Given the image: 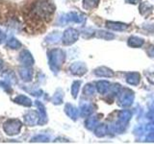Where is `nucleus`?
I'll use <instances>...</instances> for the list:
<instances>
[{
    "instance_id": "nucleus-3",
    "label": "nucleus",
    "mask_w": 154,
    "mask_h": 144,
    "mask_svg": "<svg viewBox=\"0 0 154 144\" xmlns=\"http://www.w3.org/2000/svg\"><path fill=\"white\" fill-rule=\"evenodd\" d=\"M19 62L22 65L29 66L33 64V58L30 52L28 50H23L20 54H19Z\"/></svg>"
},
{
    "instance_id": "nucleus-4",
    "label": "nucleus",
    "mask_w": 154,
    "mask_h": 144,
    "mask_svg": "<svg viewBox=\"0 0 154 144\" xmlns=\"http://www.w3.org/2000/svg\"><path fill=\"white\" fill-rule=\"evenodd\" d=\"M24 120H25V123L29 126H34L37 123V115L36 112H29L25 115H24Z\"/></svg>"
},
{
    "instance_id": "nucleus-5",
    "label": "nucleus",
    "mask_w": 154,
    "mask_h": 144,
    "mask_svg": "<svg viewBox=\"0 0 154 144\" xmlns=\"http://www.w3.org/2000/svg\"><path fill=\"white\" fill-rule=\"evenodd\" d=\"M14 102L17 103V104H19V105L25 106V107H30V106L32 105L31 100L29 98H27L26 96H23V95L17 96V97L14 99Z\"/></svg>"
},
{
    "instance_id": "nucleus-1",
    "label": "nucleus",
    "mask_w": 154,
    "mask_h": 144,
    "mask_svg": "<svg viewBox=\"0 0 154 144\" xmlns=\"http://www.w3.org/2000/svg\"><path fill=\"white\" fill-rule=\"evenodd\" d=\"M55 12V6L48 0H38L32 8V14L34 17L41 20L48 21Z\"/></svg>"
},
{
    "instance_id": "nucleus-8",
    "label": "nucleus",
    "mask_w": 154,
    "mask_h": 144,
    "mask_svg": "<svg viewBox=\"0 0 154 144\" xmlns=\"http://www.w3.org/2000/svg\"><path fill=\"white\" fill-rule=\"evenodd\" d=\"M3 78L5 79V81L9 82L10 84L11 83H17V76L14 73L13 71H6L3 74Z\"/></svg>"
},
{
    "instance_id": "nucleus-6",
    "label": "nucleus",
    "mask_w": 154,
    "mask_h": 144,
    "mask_svg": "<svg viewBox=\"0 0 154 144\" xmlns=\"http://www.w3.org/2000/svg\"><path fill=\"white\" fill-rule=\"evenodd\" d=\"M19 76L24 82H29L32 79V71L28 68H19Z\"/></svg>"
},
{
    "instance_id": "nucleus-7",
    "label": "nucleus",
    "mask_w": 154,
    "mask_h": 144,
    "mask_svg": "<svg viewBox=\"0 0 154 144\" xmlns=\"http://www.w3.org/2000/svg\"><path fill=\"white\" fill-rule=\"evenodd\" d=\"M7 46L12 49H18L21 47V43L16 38H10L7 40Z\"/></svg>"
},
{
    "instance_id": "nucleus-2",
    "label": "nucleus",
    "mask_w": 154,
    "mask_h": 144,
    "mask_svg": "<svg viewBox=\"0 0 154 144\" xmlns=\"http://www.w3.org/2000/svg\"><path fill=\"white\" fill-rule=\"evenodd\" d=\"M22 123L18 119H9L3 124V130L8 136H17L20 133Z\"/></svg>"
},
{
    "instance_id": "nucleus-10",
    "label": "nucleus",
    "mask_w": 154,
    "mask_h": 144,
    "mask_svg": "<svg viewBox=\"0 0 154 144\" xmlns=\"http://www.w3.org/2000/svg\"><path fill=\"white\" fill-rule=\"evenodd\" d=\"M5 37H6V36H5V34L1 30H0V43H1L5 40Z\"/></svg>"
},
{
    "instance_id": "nucleus-11",
    "label": "nucleus",
    "mask_w": 154,
    "mask_h": 144,
    "mask_svg": "<svg viewBox=\"0 0 154 144\" xmlns=\"http://www.w3.org/2000/svg\"><path fill=\"white\" fill-rule=\"evenodd\" d=\"M2 69H3V62L0 60V72H1Z\"/></svg>"
},
{
    "instance_id": "nucleus-9",
    "label": "nucleus",
    "mask_w": 154,
    "mask_h": 144,
    "mask_svg": "<svg viewBox=\"0 0 154 144\" xmlns=\"http://www.w3.org/2000/svg\"><path fill=\"white\" fill-rule=\"evenodd\" d=\"M0 88L4 89L6 92H9V93L12 92V86L7 81H0Z\"/></svg>"
}]
</instances>
